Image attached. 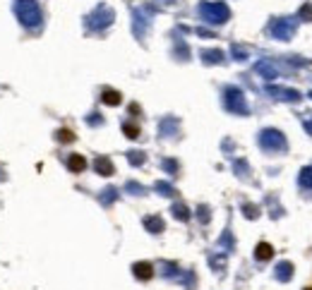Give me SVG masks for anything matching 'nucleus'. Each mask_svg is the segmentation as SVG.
<instances>
[{
  "mask_svg": "<svg viewBox=\"0 0 312 290\" xmlns=\"http://www.w3.org/2000/svg\"><path fill=\"white\" fill-rule=\"evenodd\" d=\"M135 276H137V278H142V281L152 278V276H154V271H152V264H147V261L135 264Z\"/></svg>",
  "mask_w": 312,
  "mask_h": 290,
  "instance_id": "nucleus-1",
  "label": "nucleus"
},
{
  "mask_svg": "<svg viewBox=\"0 0 312 290\" xmlns=\"http://www.w3.org/2000/svg\"><path fill=\"white\" fill-rule=\"evenodd\" d=\"M67 166H70V170H72V173H82V170L87 168V161H84L82 156H77V153H75V156H70Z\"/></svg>",
  "mask_w": 312,
  "mask_h": 290,
  "instance_id": "nucleus-2",
  "label": "nucleus"
},
{
  "mask_svg": "<svg viewBox=\"0 0 312 290\" xmlns=\"http://www.w3.org/2000/svg\"><path fill=\"white\" fill-rule=\"evenodd\" d=\"M262 144H269V146H283V139H281L279 132H264Z\"/></svg>",
  "mask_w": 312,
  "mask_h": 290,
  "instance_id": "nucleus-3",
  "label": "nucleus"
},
{
  "mask_svg": "<svg viewBox=\"0 0 312 290\" xmlns=\"http://www.w3.org/2000/svg\"><path fill=\"white\" fill-rule=\"evenodd\" d=\"M291 276H293V266L291 264H279L276 266V278L279 281H291Z\"/></svg>",
  "mask_w": 312,
  "mask_h": 290,
  "instance_id": "nucleus-4",
  "label": "nucleus"
},
{
  "mask_svg": "<svg viewBox=\"0 0 312 290\" xmlns=\"http://www.w3.org/2000/svg\"><path fill=\"white\" fill-rule=\"evenodd\" d=\"M271 254H274V252H271V247H269V244H260V247H257V252H255V257H257V259L260 261H266V259H271Z\"/></svg>",
  "mask_w": 312,
  "mask_h": 290,
  "instance_id": "nucleus-5",
  "label": "nucleus"
},
{
  "mask_svg": "<svg viewBox=\"0 0 312 290\" xmlns=\"http://www.w3.org/2000/svg\"><path fill=\"white\" fill-rule=\"evenodd\" d=\"M96 168H99L101 175H110V173H113V166H110L108 161H104V158H99V161H96Z\"/></svg>",
  "mask_w": 312,
  "mask_h": 290,
  "instance_id": "nucleus-6",
  "label": "nucleus"
},
{
  "mask_svg": "<svg viewBox=\"0 0 312 290\" xmlns=\"http://www.w3.org/2000/svg\"><path fill=\"white\" fill-rule=\"evenodd\" d=\"M104 101L110 103V106H115V103H120V96H118L115 92H106V94H104Z\"/></svg>",
  "mask_w": 312,
  "mask_h": 290,
  "instance_id": "nucleus-7",
  "label": "nucleus"
},
{
  "mask_svg": "<svg viewBox=\"0 0 312 290\" xmlns=\"http://www.w3.org/2000/svg\"><path fill=\"white\" fill-rule=\"evenodd\" d=\"M300 183L305 185V187H312V168H310V170H305V173L300 175Z\"/></svg>",
  "mask_w": 312,
  "mask_h": 290,
  "instance_id": "nucleus-8",
  "label": "nucleus"
},
{
  "mask_svg": "<svg viewBox=\"0 0 312 290\" xmlns=\"http://www.w3.org/2000/svg\"><path fill=\"white\" fill-rule=\"evenodd\" d=\"M58 139H62V142H70V139H72V132H70V130H60V132H58Z\"/></svg>",
  "mask_w": 312,
  "mask_h": 290,
  "instance_id": "nucleus-9",
  "label": "nucleus"
},
{
  "mask_svg": "<svg viewBox=\"0 0 312 290\" xmlns=\"http://www.w3.org/2000/svg\"><path fill=\"white\" fill-rule=\"evenodd\" d=\"M125 132H127L130 137H137V127H125Z\"/></svg>",
  "mask_w": 312,
  "mask_h": 290,
  "instance_id": "nucleus-10",
  "label": "nucleus"
},
{
  "mask_svg": "<svg viewBox=\"0 0 312 290\" xmlns=\"http://www.w3.org/2000/svg\"><path fill=\"white\" fill-rule=\"evenodd\" d=\"M308 127H310V132H312V122H310V125H308Z\"/></svg>",
  "mask_w": 312,
  "mask_h": 290,
  "instance_id": "nucleus-11",
  "label": "nucleus"
},
{
  "mask_svg": "<svg viewBox=\"0 0 312 290\" xmlns=\"http://www.w3.org/2000/svg\"><path fill=\"white\" fill-rule=\"evenodd\" d=\"M308 290H312V288H308Z\"/></svg>",
  "mask_w": 312,
  "mask_h": 290,
  "instance_id": "nucleus-12",
  "label": "nucleus"
}]
</instances>
